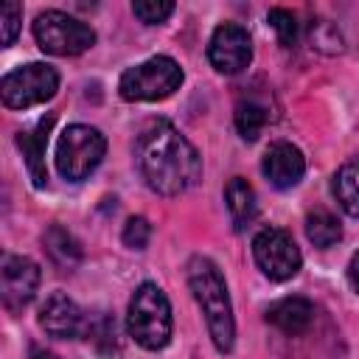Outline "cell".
Masks as SVG:
<instances>
[{
	"label": "cell",
	"mask_w": 359,
	"mask_h": 359,
	"mask_svg": "<svg viewBox=\"0 0 359 359\" xmlns=\"http://www.w3.org/2000/svg\"><path fill=\"white\" fill-rule=\"evenodd\" d=\"M135 160L146 185L163 196L185 194L202 177L199 151L168 121H151L137 135Z\"/></svg>",
	"instance_id": "cell-1"
},
{
	"label": "cell",
	"mask_w": 359,
	"mask_h": 359,
	"mask_svg": "<svg viewBox=\"0 0 359 359\" xmlns=\"http://www.w3.org/2000/svg\"><path fill=\"white\" fill-rule=\"evenodd\" d=\"M185 275H188V286L205 314V325H208V334H210L216 351L230 353L233 342H236V320H233L227 283H224L219 266L205 255H194L185 266Z\"/></svg>",
	"instance_id": "cell-2"
},
{
	"label": "cell",
	"mask_w": 359,
	"mask_h": 359,
	"mask_svg": "<svg viewBox=\"0 0 359 359\" xmlns=\"http://www.w3.org/2000/svg\"><path fill=\"white\" fill-rule=\"evenodd\" d=\"M126 328L129 337L146 348V351H160L171 339V306L165 292L157 283H140L137 292L129 300V314H126Z\"/></svg>",
	"instance_id": "cell-3"
},
{
	"label": "cell",
	"mask_w": 359,
	"mask_h": 359,
	"mask_svg": "<svg viewBox=\"0 0 359 359\" xmlns=\"http://www.w3.org/2000/svg\"><path fill=\"white\" fill-rule=\"evenodd\" d=\"M182 84V67L171 56H151L129 70H123L118 90L126 101H163L174 95Z\"/></svg>",
	"instance_id": "cell-4"
},
{
	"label": "cell",
	"mask_w": 359,
	"mask_h": 359,
	"mask_svg": "<svg viewBox=\"0 0 359 359\" xmlns=\"http://www.w3.org/2000/svg\"><path fill=\"white\" fill-rule=\"evenodd\" d=\"M104 151H107V140L95 126L73 123L59 135L56 168L65 180L81 182L84 177H90L98 168V163L104 160Z\"/></svg>",
	"instance_id": "cell-5"
},
{
	"label": "cell",
	"mask_w": 359,
	"mask_h": 359,
	"mask_svg": "<svg viewBox=\"0 0 359 359\" xmlns=\"http://www.w3.org/2000/svg\"><path fill=\"white\" fill-rule=\"evenodd\" d=\"M34 39L50 56H79L95 45V31L76 17L50 8L34 20Z\"/></svg>",
	"instance_id": "cell-6"
},
{
	"label": "cell",
	"mask_w": 359,
	"mask_h": 359,
	"mask_svg": "<svg viewBox=\"0 0 359 359\" xmlns=\"http://www.w3.org/2000/svg\"><path fill=\"white\" fill-rule=\"evenodd\" d=\"M59 90V73L45 62L22 65L3 76L0 81V98L8 109H28L36 104H45Z\"/></svg>",
	"instance_id": "cell-7"
},
{
	"label": "cell",
	"mask_w": 359,
	"mask_h": 359,
	"mask_svg": "<svg viewBox=\"0 0 359 359\" xmlns=\"http://www.w3.org/2000/svg\"><path fill=\"white\" fill-rule=\"evenodd\" d=\"M252 255H255L258 269L269 280H289L300 272V264H303L300 247L280 227H264L252 238Z\"/></svg>",
	"instance_id": "cell-8"
},
{
	"label": "cell",
	"mask_w": 359,
	"mask_h": 359,
	"mask_svg": "<svg viewBox=\"0 0 359 359\" xmlns=\"http://www.w3.org/2000/svg\"><path fill=\"white\" fill-rule=\"evenodd\" d=\"M250 59H252V39L247 28L238 22H222L208 42V62L213 65V70L233 76L241 73L250 65Z\"/></svg>",
	"instance_id": "cell-9"
},
{
	"label": "cell",
	"mask_w": 359,
	"mask_h": 359,
	"mask_svg": "<svg viewBox=\"0 0 359 359\" xmlns=\"http://www.w3.org/2000/svg\"><path fill=\"white\" fill-rule=\"evenodd\" d=\"M39 266L28 255H3L0 264V292H3V306L8 311H22L36 289H39Z\"/></svg>",
	"instance_id": "cell-10"
},
{
	"label": "cell",
	"mask_w": 359,
	"mask_h": 359,
	"mask_svg": "<svg viewBox=\"0 0 359 359\" xmlns=\"http://www.w3.org/2000/svg\"><path fill=\"white\" fill-rule=\"evenodd\" d=\"M39 325L56 339H73L84 334V314L65 292H53L39 309Z\"/></svg>",
	"instance_id": "cell-11"
},
{
	"label": "cell",
	"mask_w": 359,
	"mask_h": 359,
	"mask_svg": "<svg viewBox=\"0 0 359 359\" xmlns=\"http://www.w3.org/2000/svg\"><path fill=\"white\" fill-rule=\"evenodd\" d=\"M261 171L264 177L275 185V188H292L303 180V171H306V160L300 154L297 146L286 143V140H278L266 149L264 154V163H261Z\"/></svg>",
	"instance_id": "cell-12"
},
{
	"label": "cell",
	"mask_w": 359,
	"mask_h": 359,
	"mask_svg": "<svg viewBox=\"0 0 359 359\" xmlns=\"http://www.w3.org/2000/svg\"><path fill=\"white\" fill-rule=\"evenodd\" d=\"M53 121L56 115H45L31 132H20L17 135V146L22 149V157H25V165H28V174L34 180L36 188H45L48 185V171H45V146H48V135L53 129Z\"/></svg>",
	"instance_id": "cell-13"
},
{
	"label": "cell",
	"mask_w": 359,
	"mask_h": 359,
	"mask_svg": "<svg viewBox=\"0 0 359 359\" xmlns=\"http://www.w3.org/2000/svg\"><path fill=\"white\" fill-rule=\"evenodd\" d=\"M266 320L283 334H303L314 320V306L306 297H283L266 309Z\"/></svg>",
	"instance_id": "cell-14"
},
{
	"label": "cell",
	"mask_w": 359,
	"mask_h": 359,
	"mask_svg": "<svg viewBox=\"0 0 359 359\" xmlns=\"http://www.w3.org/2000/svg\"><path fill=\"white\" fill-rule=\"evenodd\" d=\"M224 202H227V213L233 219V227L236 230H244L255 213H258V199H255V191L247 180L241 177H233L224 188Z\"/></svg>",
	"instance_id": "cell-15"
},
{
	"label": "cell",
	"mask_w": 359,
	"mask_h": 359,
	"mask_svg": "<svg viewBox=\"0 0 359 359\" xmlns=\"http://www.w3.org/2000/svg\"><path fill=\"white\" fill-rule=\"evenodd\" d=\"M334 196L348 216H359V154L345 160L334 174Z\"/></svg>",
	"instance_id": "cell-16"
},
{
	"label": "cell",
	"mask_w": 359,
	"mask_h": 359,
	"mask_svg": "<svg viewBox=\"0 0 359 359\" xmlns=\"http://www.w3.org/2000/svg\"><path fill=\"white\" fill-rule=\"evenodd\" d=\"M306 236H309V241L314 247L325 250V247H334L342 238V224H339V219L334 213L317 208V210H311L306 216Z\"/></svg>",
	"instance_id": "cell-17"
},
{
	"label": "cell",
	"mask_w": 359,
	"mask_h": 359,
	"mask_svg": "<svg viewBox=\"0 0 359 359\" xmlns=\"http://www.w3.org/2000/svg\"><path fill=\"white\" fill-rule=\"evenodd\" d=\"M45 250H48L50 261H53L59 269H70V266H76V264L81 261V250H79L76 238H73L67 230H62L59 224H53V227L45 233Z\"/></svg>",
	"instance_id": "cell-18"
},
{
	"label": "cell",
	"mask_w": 359,
	"mask_h": 359,
	"mask_svg": "<svg viewBox=\"0 0 359 359\" xmlns=\"http://www.w3.org/2000/svg\"><path fill=\"white\" fill-rule=\"evenodd\" d=\"M266 107L264 104H258V101H252V98H244V101H238L236 104V129H238V135L244 137V140H258V135H261V129H264V123H266Z\"/></svg>",
	"instance_id": "cell-19"
},
{
	"label": "cell",
	"mask_w": 359,
	"mask_h": 359,
	"mask_svg": "<svg viewBox=\"0 0 359 359\" xmlns=\"http://www.w3.org/2000/svg\"><path fill=\"white\" fill-rule=\"evenodd\" d=\"M266 22L275 28L278 42H280L283 48H294V45H297V36H300V22H297V17H294L292 11H286V8H269Z\"/></svg>",
	"instance_id": "cell-20"
},
{
	"label": "cell",
	"mask_w": 359,
	"mask_h": 359,
	"mask_svg": "<svg viewBox=\"0 0 359 359\" xmlns=\"http://www.w3.org/2000/svg\"><path fill=\"white\" fill-rule=\"evenodd\" d=\"M311 42L317 50H325V53H342L345 50V42H342V34L337 25L325 22V20H317L311 22Z\"/></svg>",
	"instance_id": "cell-21"
},
{
	"label": "cell",
	"mask_w": 359,
	"mask_h": 359,
	"mask_svg": "<svg viewBox=\"0 0 359 359\" xmlns=\"http://www.w3.org/2000/svg\"><path fill=\"white\" fill-rule=\"evenodd\" d=\"M132 11H135V17L140 22L157 25V22H163V20H168L174 14V3L171 0H135Z\"/></svg>",
	"instance_id": "cell-22"
},
{
	"label": "cell",
	"mask_w": 359,
	"mask_h": 359,
	"mask_svg": "<svg viewBox=\"0 0 359 359\" xmlns=\"http://www.w3.org/2000/svg\"><path fill=\"white\" fill-rule=\"evenodd\" d=\"M20 22H22V6L20 3H3L0 6V39H3V48H8L17 39Z\"/></svg>",
	"instance_id": "cell-23"
},
{
	"label": "cell",
	"mask_w": 359,
	"mask_h": 359,
	"mask_svg": "<svg viewBox=\"0 0 359 359\" xmlns=\"http://www.w3.org/2000/svg\"><path fill=\"white\" fill-rule=\"evenodd\" d=\"M151 238V224L143 219V216H132L126 224H123V244L129 250H146Z\"/></svg>",
	"instance_id": "cell-24"
},
{
	"label": "cell",
	"mask_w": 359,
	"mask_h": 359,
	"mask_svg": "<svg viewBox=\"0 0 359 359\" xmlns=\"http://www.w3.org/2000/svg\"><path fill=\"white\" fill-rule=\"evenodd\" d=\"M348 280H351V286L359 292V252L351 258V264H348Z\"/></svg>",
	"instance_id": "cell-25"
},
{
	"label": "cell",
	"mask_w": 359,
	"mask_h": 359,
	"mask_svg": "<svg viewBox=\"0 0 359 359\" xmlns=\"http://www.w3.org/2000/svg\"><path fill=\"white\" fill-rule=\"evenodd\" d=\"M34 359H56V356H53V353H45V351H36Z\"/></svg>",
	"instance_id": "cell-26"
}]
</instances>
